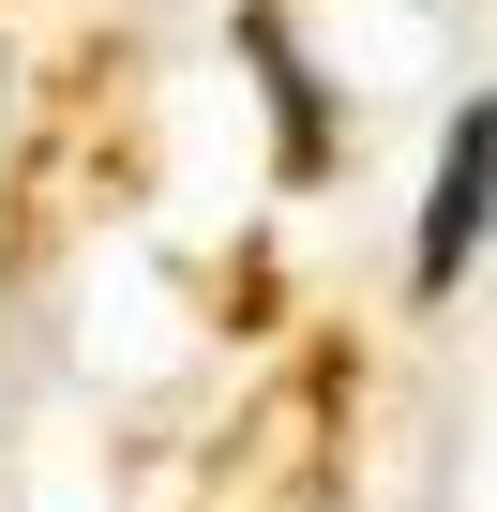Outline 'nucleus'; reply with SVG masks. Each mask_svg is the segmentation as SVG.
I'll list each match as a JSON object with an SVG mask.
<instances>
[{"label": "nucleus", "mask_w": 497, "mask_h": 512, "mask_svg": "<svg viewBox=\"0 0 497 512\" xmlns=\"http://www.w3.org/2000/svg\"><path fill=\"white\" fill-rule=\"evenodd\" d=\"M482 226H497V91L452 121V151H437V196H422V256H407V287L437 302V287H467V256H482Z\"/></svg>", "instance_id": "f257e3e1"}, {"label": "nucleus", "mask_w": 497, "mask_h": 512, "mask_svg": "<svg viewBox=\"0 0 497 512\" xmlns=\"http://www.w3.org/2000/svg\"><path fill=\"white\" fill-rule=\"evenodd\" d=\"M257 61H272V121H287V166H332V136H317V76L287 61V31L257 16Z\"/></svg>", "instance_id": "f03ea898"}]
</instances>
